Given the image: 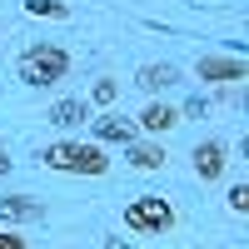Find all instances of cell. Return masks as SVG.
Masks as SVG:
<instances>
[{
    "label": "cell",
    "mask_w": 249,
    "mask_h": 249,
    "mask_svg": "<svg viewBox=\"0 0 249 249\" xmlns=\"http://www.w3.org/2000/svg\"><path fill=\"white\" fill-rule=\"evenodd\" d=\"M40 164L45 170H60V175H110V155L100 144H80V140H60L50 150H40Z\"/></svg>",
    "instance_id": "1"
},
{
    "label": "cell",
    "mask_w": 249,
    "mask_h": 249,
    "mask_svg": "<svg viewBox=\"0 0 249 249\" xmlns=\"http://www.w3.org/2000/svg\"><path fill=\"white\" fill-rule=\"evenodd\" d=\"M20 80H25L30 90H45V85H55V80H65L70 75V55L60 50V45H25V55H20Z\"/></svg>",
    "instance_id": "2"
},
{
    "label": "cell",
    "mask_w": 249,
    "mask_h": 249,
    "mask_svg": "<svg viewBox=\"0 0 249 249\" xmlns=\"http://www.w3.org/2000/svg\"><path fill=\"white\" fill-rule=\"evenodd\" d=\"M124 224L135 234H170L175 230V204L164 195H140V199L124 204Z\"/></svg>",
    "instance_id": "3"
},
{
    "label": "cell",
    "mask_w": 249,
    "mask_h": 249,
    "mask_svg": "<svg viewBox=\"0 0 249 249\" xmlns=\"http://www.w3.org/2000/svg\"><path fill=\"white\" fill-rule=\"evenodd\" d=\"M224 164H230V150H224V140H199L195 144V175L204 184L224 179Z\"/></svg>",
    "instance_id": "4"
},
{
    "label": "cell",
    "mask_w": 249,
    "mask_h": 249,
    "mask_svg": "<svg viewBox=\"0 0 249 249\" xmlns=\"http://www.w3.org/2000/svg\"><path fill=\"white\" fill-rule=\"evenodd\" d=\"M195 75H199V80H244L249 65H244L239 55H199Z\"/></svg>",
    "instance_id": "5"
},
{
    "label": "cell",
    "mask_w": 249,
    "mask_h": 249,
    "mask_svg": "<svg viewBox=\"0 0 249 249\" xmlns=\"http://www.w3.org/2000/svg\"><path fill=\"white\" fill-rule=\"evenodd\" d=\"M30 219H45V204L30 199V195H0V224H30Z\"/></svg>",
    "instance_id": "6"
},
{
    "label": "cell",
    "mask_w": 249,
    "mask_h": 249,
    "mask_svg": "<svg viewBox=\"0 0 249 249\" xmlns=\"http://www.w3.org/2000/svg\"><path fill=\"white\" fill-rule=\"evenodd\" d=\"M184 115L175 110V105H164V100H155V105H144L140 110V120H135V130H144V135H170L175 124H179Z\"/></svg>",
    "instance_id": "7"
},
{
    "label": "cell",
    "mask_w": 249,
    "mask_h": 249,
    "mask_svg": "<svg viewBox=\"0 0 249 249\" xmlns=\"http://www.w3.org/2000/svg\"><path fill=\"white\" fill-rule=\"evenodd\" d=\"M85 124L95 130V144H105V140H115V144H130V140H140L135 120H124V115H100V120H85Z\"/></svg>",
    "instance_id": "8"
},
{
    "label": "cell",
    "mask_w": 249,
    "mask_h": 249,
    "mask_svg": "<svg viewBox=\"0 0 249 249\" xmlns=\"http://www.w3.org/2000/svg\"><path fill=\"white\" fill-rule=\"evenodd\" d=\"M124 160H130L135 170H160L164 150H160V144H144V140H130V144H124Z\"/></svg>",
    "instance_id": "9"
},
{
    "label": "cell",
    "mask_w": 249,
    "mask_h": 249,
    "mask_svg": "<svg viewBox=\"0 0 249 249\" xmlns=\"http://www.w3.org/2000/svg\"><path fill=\"white\" fill-rule=\"evenodd\" d=\"M85 120H90L85 100H55L50 105V124H85Z\"/></svg>",
    "instance_id": "10"
},
{
    "label": "cell",
    "mask_w": 249,
    "mask_h": 249,
    "mask_svg": "<svg viewBox=\"0 0 249 249\" xmlns=\"http://www.w3.org/2000/svg\"><path fill=\"white\" fill-rule=\"evenodd\" d=\"M175 80H179V70H175V65H144L135 85H144V90H170Z\"/></svg>",
    "instance_id": "11"
},
{
    "label": "cell",
    "mask_w": 249,
    "mask_h": 249,
    "mask_svg": "<svg viewBox=\"0 0 249 249\" xmlns=\"http://www.w3.org/2000/svg\"><path fill=\"white\" fill-rule=\"evenodd\" d=\"M25 10H30V15H50V20H60L70 5H65V0H25Z\"/></svg>",
    "instance_id": "12"
},
{
    "label": "cell",
    "mask_w": 249,
    "mask_h": 249,
    "mask_svg": "<svg viewBox=\"0 0 249 249\" xmlns=\"http://www.w3.org/2000/svg\"><path fill=\"white\" fill-rule=\"evenodd\" d=\"M115 95H120V85H115V80H95V90H90V100H95V105H110Z\"/></svg>",
    "instance_id": "13"
},
{
    "label": "cell",
    "mask_w": 249,
    "mask_h": 249,
    "mask_svg": "<svg viewBox=\"0 0 249 249\" xmlns=\"http://www.w3.org/2000/svg\"><path fill=\"white\" fill-rule=\"evenodd\" d=\"M230 210L234 214H249V184H234V190H230Z\"/></svg>",
    "instance_id": "14"
},
{
    "label": "cell",
    "mask_w": 249,
    "mask_h": 249,
    "mask_svg": "<svg viewBox=\"0 0 249 249\" xmlns=\"http://www.w3.org/2000/svg\"><path fill=\"white\" fill-rule=\"evenodd\" d=\"M0 249H30V244L20 239V234L10 230V224H0Z\"/></svg>",
    "instance_id": "15"
},
{
    "label": "cell",
    "mask_w": 249,
    "mask_h": 249,
    "mask_svg": "<svg viewBox=\"0 0 249 249\" xmlns=\"http://www.w3.org/2000/svg\"><path fill=\"white\" fill-rule=\"evenodd\" d=\"M10 164H15V160H10V155H5V150H0V175H5V170H10Z\"/></svg>",
    "instance_id": "16"
},
{
    "label": "cell",
    "mask_w": 249,
    "mask_h": 249,
    "mask_svg": "<svg viewBox=\"0 0 249 249\" xmlns=\"http://www.w3.org/2000/svg\"><path fill=\"white\" fill-rule=\"evenodd\" d=\"M110 249H135V244H124V239H110Z\"/></svg>",
    "instance_id": "17"
}]
</instances>
